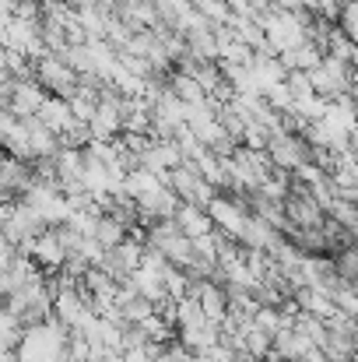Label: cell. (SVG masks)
<instances>
[{
	"mask_svg": "<svg viewBox=\"0 0 358 362\" xmlns=\"http://www.w3.org/2000/svg\"><path fill=\"white\" fill-rule=\"evenodd\" d=\"M35 81L46 88V92H53V95H74V88H78V81H81V74L67 64V57H60V53H46V57H39L35 64Z\"/></svg>",
	"mask_w": 358,
	"mask_h": 362,
	"instance_id": "cell-1",
	"label": "cell"
},
{
	"mask_svg": "<svg viewBox=\"0 0 358 362\" xmlns=\"http://www.w3.org/2000/svg\"><path fill=\"white\" fill-rule=\"evenodd\" d=\"M169 187L176 190V197L183 201V204H201V208H208L211 204V183L193 169V165H176L172 173H169Z\"/></svg>",
	"mask_w": 358,
	"mask_h": 362,
	"instance_id": "cell-2",
	"label": "cell"
},
{
	"mask_svg": "<svg viewBox=\"0 0 358 362\" xmlns=\"http://www.w3.org/2000/svg\"><path fill=\"white\" fill-rule=\"evenodd\" d=\"M21 253H28L39 267H49V271H60L67 264V246L60 240L56 229H42L39 236L21 243Z\"/></svg>",
	"mask_w": 358,
	"mask_h": 362,
	"instance_id": "cell-3",
	"label": "cell"
},
{
	"mask_svg": "<svg viewBox=\"0 0 358 362\" xmlns=\"http://www.w3.org/2000/svg\"><path fill=\"white\" fill-rule=\"evenodd\" d=\"M46 88L35 81V78H25V81H14V88H11V103H7V110L18 117V120H28V117H35L39 113V106L46 103Z\"/></svg>",
	"mask_w": 358,
	"mask_h": 362,
	"instance_id": "cell-4",
	"label": "cell"
},
{
	"mask_svg": "<svg viewBox=\"0 0 358 362\" xmlns=\"http://www.w3.org/2000/svg\"><path fill=\"white\" fill-rule=\"evenodd\" d=\"M267 155H270V162L278 165V169H299L302 162H306V148H302V141H295L292 134H274L270 141H267Z\"/></svg>",
	"mask_w": 358,
	"mask_h": 362,
	"instance_id": "cell-5",
	"label": "cell"
},
{
	"mask_svg": "<svg viewBox=\"0 0 358 362\" xmlns=\"http://www.w3.org/2000/svg\"><path fill=\"white\" fill-rule=\"evenodd\" d=\"M208 215H211V222H215V226H222V229H225V236H236V240H242L249 215H246L239 204L225 201V197H211V204H208Z\"/></svg>",
	"mask_w": 358,
	"mask_h": 362,
	"instance_id": "cell-6",
	"label": "cell"
},
{
	"mask_svg": "<svg viewBox=\"0 0 358 362\" xmlns=\"http://www.w3.org/2000/svg\"><path fill=\"white\" fill-rule=\"evenodd\" d=\"M172 222L179 226V233L186 236V240H201V236H211V215H208V208H201V204H179L176 208V215H172Z\"/></svg>",
	"mask_w": 358,
	"mask_h": 362,
	"instance_id": "cell-7",
	"label": "cell"
},
{
	"mask_svg": "<svg viewBox=\"0 0 358 362\" xmlns=\"http://www.w3.org/2000/svg\"><path fill=\"white\" fill-rule=\"evenodd\" d=\"M35 117L46 123L56 137H60V134H67V130L78 123L74 120V113H71V103H67L64 95H46V103L39 106V113H35Z\"/></svg>",
	"mask_w": 358,
	"mask_h": 362,
	"instance_id": "cell-8",
	"label": "cell"
},
{
	"mask_svg": "<svg viewBox=\"0 0 358 362\" xmlns=\"http://www.w3.org/2000/svg\"><path fill=\"white\" fill-rule=\"evenodd\" d=\"M193 296H197V303H201V310H204L208 320H215V324L225 320L229 303H225V292H222L218 285H211V281H197V285H193Z\"/></svg>",
	"mask_w": 358,
	"mask_h": 362,
	"instance_id": "cell-9",
	"label": "cell"
},
{
	"mask_svg": "<svg viewBox=\"0 0 358 362\" xmlns=\"http://www.w3.org/2000/svg\"><path fill=\"white\" fill-rule=\"evenodd\" d=\"M95 240L102 243V250H113V246L126 240V226L119 222L117 215H102L99 226H95Z\"/></svg>",
	"mask_w": 358,
	"mask_h": 362,
	"instance_id": "cell-10",
	"label": "cell"
},
{
	"mask_svg": "<svg viewBox=\"0 0 358 362\" xmlns=\"http://www.w3.org/2000/svg\"><path fill=\"white\" fill-rule=\"evenodd\" d=\"M172 92H176L186 106H190V103H204V99H208V92H204V88L197 85V78H193V74H186V71L172 78Z\"/></svg>",
	"mask_w": 358,
	"mask_h": 362,
	"instance_id": "cell-11",
	"label": "cell"
},
{
	"mask_svg": "<svg viewBox=\"0 0 358 362\" xmlns=\"http://www.w3.org/2000/svg\"><path fill=\"white\" fill-rule=\"evenodd\" d=\"M18 341H21V320L7 306H0V352L4 349H18Z\"/></svg>",
	"mask_w": 358,
	"mask_h": 362,
	"instance_id": "cell-12",
	"label": "cell"
},
{
	"mask_svg": "<svg viewBox=\"0 0 358 362\" xmlns=\"http://www.w3.org/2000/svg\"><path fill=\"white\" fill-rule=\"evenodd\" d=\"M158 356H162V345L158 341H148V338L123 349V362H155Z\"/></svg>",
	"mask_w": 358,
	"mask_h": 362,
	"instance_id": "cell-13",
	"label": "cell"
},
{
	"mask_svg": "<svg viewBox=\"0 0 358 362\" xmlns=\"http://www.w3.org/2000/svg\"><path fill=\"white\" fill-rule=\"evenodd\" d=\"M341 32L358 42V0H352V4L341 7Z\"/></svg>",
	"mask_w": 358,
	"mask_h": 362,
	"instance_id": "cell-14",
	"label": "cell"
},
{
	"mask_svg": "<svg viewBox=\"0 0 358 362\" xmlns=\"http://www.w3.org/2000/svg\"><path fill=\"white\" fill-rule=\"evenodd\" d=\"M338 267H341V274L355 278V274H358V250H348V253L341 257V264H338Z\"/></svg>",
	"mask_w": 358,
	"mask_h": 362,
	"instance_id": "cell-15",
	"label": "cell"
},
{
	"mask_svg": "<svg viewBox=\"0 0 358 362\" xmlns=\"http://www.w3.org/2000/svg\"><path fill=\"white\" fill-rule=\"evenodd\" d=\"M355 204H358V194H355Z\"/></svg>",
	"mask_w": 358,
	"mask_h": 362,
	"instance_id": "cell-16",
	"label": "cell"
},
{
	"mask_svg": "<svg viewBox=\"0 0 358 362\" xmlns=\"http://www.w3.org/2000/svg\"><path fill=\"white\" fill-rule=\"evenodd\" d=\"M0 158H4V155H0Z\"/></svg>",
	"mask_w": 358,
	"mask_h": 362,
	"instance_id": "cell-17",
	"label": "cell"
}]
</instances>
